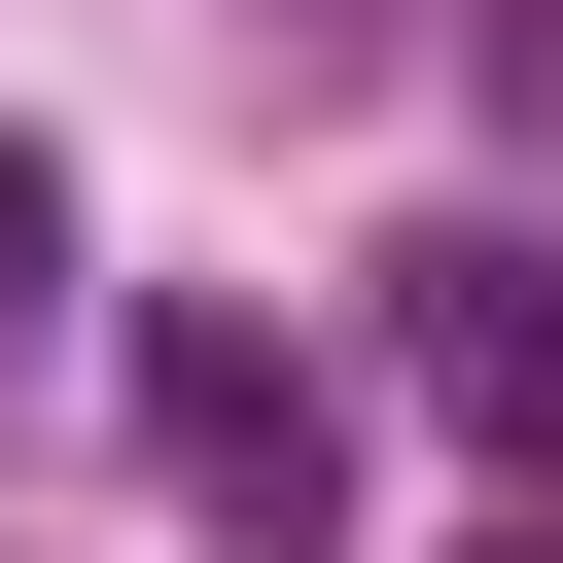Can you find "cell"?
Returning a JSON list of instances; mask_svg holds the SVG:
<instances>
[{"mask_svg": "<svg viewBox=\"0 0 563 563\" xmlns=\"http://www.w3.org/2000/svg\"><path fill=\"white\" fill-rule=\"evenodd\" d=\"M141 457H176L211 528H317V387H282L246 317H176V352H141Z\"/></svg>", "mask_w": 563, "mask_h": 563, "instance_id": "1", "label": "cell"}, {"mask_svg": "<svg viewBox=\"0 0 563 563\" xmlns=\"http://www.w3.org/2000/svg\"><path fill=\"white\" fill-rule=\"evenodd\" d=\"M387 352H422L457 422H563V282H528V246H422V282H387Z\"/></svg>", "mask_w": 563, "mask_h": 563, "instance_id": "2", "label": "cell"}, {"mask_svg": "<svg viewBox=\"0 0 563 563\" xmlns=\"http://www.w3.org/2000/svg\"><path fill=\"white\" fill-rule=\"evenodd\" d=\"M282 35H352V0H282Z\"/></svg>", "mask_w": 563, "mask_h": 563, "instance_id": "3", "label": "cell"}]
</instances>
